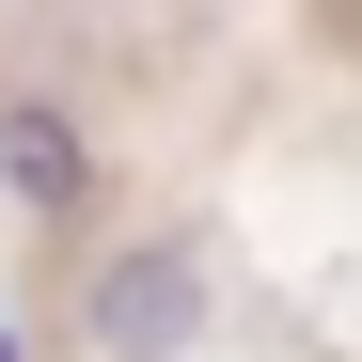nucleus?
I'll list each match as a JSON object with an SVG mask.
<instances>
[{"instance_id":"nucleus-1","label":"nucleus","mask_w":362,"mask_h":362,"mask_svg":"<svg viewBox=\"0 0 362 362\" xmlns=\"http://www.w3.org/2000/svg\"><path fill=\"white\" fill-rule=\"evenodd\" d=\"M189 331H205V252L189 236H142V252L95 268V346L110 362H189Z\"/></svg>"},{"instance_id":"nucleus-2","label":"nucleus","mask_w":362,"mask_h":362,"mask_svg":"<svg viewBox=\"0 0 362 362\" xmlns=\"http://www.w3.org/2000/svg\"><path fill=\"white\" fill-rule=\"evenodd\" d=\"M0 173H16V189L32 205H79V127H64V110H47V95H0Z\"/></svg>"},{"instance_id":"nucleus-3","label":"nucleus","mask_w":362,"mask_h":362,"mask_svg":"<svg viewBox=\"0 0 362 362\" xmlns=\"http://www.w3.org/2000/svg\"><path fill=\"white\" fill-rule=\"evenodd\" d=\"M0 362H16V331H0Z\"/></svg>"}]
</instances>
